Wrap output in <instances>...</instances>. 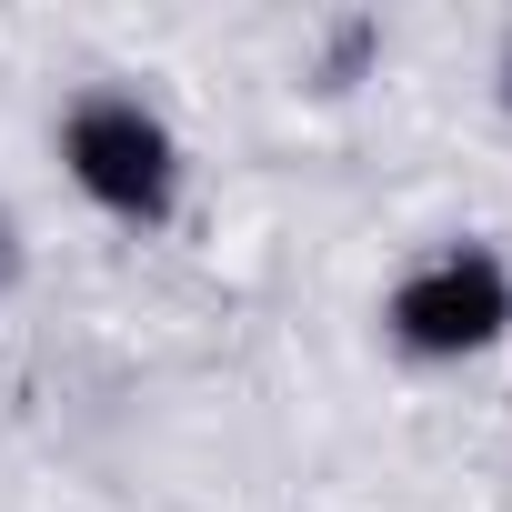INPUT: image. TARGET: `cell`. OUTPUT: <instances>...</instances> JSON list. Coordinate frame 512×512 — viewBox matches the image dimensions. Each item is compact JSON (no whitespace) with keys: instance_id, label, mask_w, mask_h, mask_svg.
Returning <instances> with one entry per match:
<instances>
[{"instance_id":"6da1fadb","label":"cell","mask_w":512,"mask_h":512,"mask_svg":"<svg viewBox=\"0 0 512 512\" xmlns=\"http://www.w3.org/2000/svg\"><path fill=\"white\" fill-rule=\"evenodd\" d=\"M61 161H71V181H81L101 211H121V221H161L171 191H181V151H171V131H161L131 91H91V101L61 121Z\"/></svg>"},{"instance_id":"7a4b0ae2","label":"cell","mask_w":512,"mask_h":512,"mask_svg":"<svg viewBox=\"0 0 512 512\" xmlns=\"http://www.w3.org/2000/svg\"><path fill=\"white\" fill-rule=\"evenodd\" d=\"M512 322V272L492 262V251H442V262H422L402 292H392V342L402 352H432V362H462L482 352L492 332Z\"/></svg>"},{"instance_id":"3957f363","label":"cell","mask_w":512,"mask_h":512,"mask_svg":"<svg viewBox=\"0 0 512 512\" xmlns=\"http://www.w3.org/2000/svg\"><path fill=\"white\" fill-rule=\"evenodd\" d=\"M502 101H512V51H502Z\"/></svg>"}]
</instances>
